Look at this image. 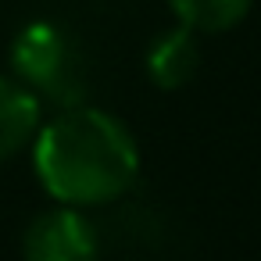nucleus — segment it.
I'll use <instances>...</instances> for the list:
<instances>
[{"mask_svg": "<svg viewBox=\"0 0 261 261\" xmlns=\"http://www.w3.org/2000/svg\"><path fill=\"white\" fill-rule=\"evenodd\" d=\"M33 168L40 186L68 207L118 200L140 175L133 133L108 111L68 108L33 136Z\"/></svg>", "mask_w": 261, "mask_h": 261, "instance_id": "f257e3e1", "label": "nucleus"}, {"mask_svg": "<svg viewBox=\"0 0 261 261\" xmlns=\"http://www.w3.org/2000/svg\"><path fill=\"white\" fill-rule=\"evenodd\" d=\"M11 68L33 93H47L58 104L83 100V61L75 43L54 22L25 25L11 43Z\"/></svg>", "mask_w": 261, "mask_h": 261, "instance_id": "f03ea898", "label": "nucleus"}, {"mask_svg": "<svg viewBox=\"0 0 261 261\" xmlns=\"http://www.w3.org/2000/svg\"><path fill=\"white\" fill-rule=\"evenodd\" d=\"M25 261H97L100 240L97 225L79 207H50L36 215L22 240Z\"/></svg>", "mask_w": 261, "mask_h": 261, "instance_id": "7ed1b4c3", "label": "nucleus"}, {"mask_svg": "<svg viewBox=\"0 0 261 261\" xmlns=\"http://www.w3.org/2000/svg\"><path fill=\"white\" fill-rule=\"evenodd\" d=\"M200 68V43L197 33L186 25L165 29L150 47H147V75L161 90H179L186 86Z\"/></svg>", "mask_w": 261, "mask_h": 261, "instance_id": "20e7f679", "label": "nucleus"}, {"mask_svg": "<svg viewBox=\"0 0 261 261\" xmlns=\"http://www.w3.org/2000/svg\"><path fill=\"white\" fill-rule=\"evenodd\" d=\"M36 129H40L36 93L15 79H0V161L15 158L25 143H33Z\"/></svg>", "mask_w": 261, "mask_h": 261, "instance_id": "39448f33", "label": "nucleus"}, {"mask_svg": "<svg viewBox=\"0 0 261 261\" xmlns=\"http://www.w3.org/2000/svg\"><path fill=\"white\" fill-rule=\"evenodd\" d=\"M254 0H168L179 25L193 33H225L247 18Z\"/></svg>", "mask_w": 261, "mask_h": 261, "instance_id": "423d86ee", "label": "nucleus"}]
</instances>
